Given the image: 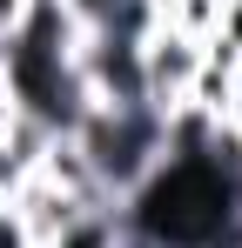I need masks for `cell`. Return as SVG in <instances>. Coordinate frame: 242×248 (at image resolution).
Instances as JSON below:
<instances>
[{
	"instance_id": "cell-4",
	"label": "cell",
	"mask_w": 242,
	"mask_h": 248,
	"mask_svg": "<svg viewBox=\"0 0 242 248\" xmlns=\"http://www.w3.org/2000/svg\"><path fill=\"white\" fill-rule=\"evenodd\" d=\"M236 7H242V0H236Z\"/></svg>"
},
{
	"instance_id": "cell-3",
	"label": "cell",
	"mask_w": 242,
	"mask_h": 248,
	"mask_svg": "<svg viewBox=\"0 0 242 248\" xmlns=\"http://www.w3.org/2000/svg\"><path fill=\"white\" fill-rule=\"evenodd\" d=\"M27 7H34V0H0V41H7V34L27 20Z\"/></svg>"
},
{
	"instance_id": "cell-1",
	"label": "cell",
	"mask_w": 242,
	"mask_h": 248,
	"mask_svg": "<svg viewBox=\"0 0 242 248\" xmlns=\"http://www.w3.org/2000/svg\"><path fill=\"white\" fill-rule=\"evenodd\" d=\"M68 141H74V155L87 161V174L101 181L108 202H135V188L168 155V114H155L148 101H94Z\"/></svg>"
},
{
	"instance_id": "cell-2",
	"label": "cell",
	"mask_w": 242,
	"mask_h": 248,
	"mask_svg": "<svg viewBox=\"0 0 242 248\" xmlns=\"http://www.w3.org/2000/svg\"><path fill=\"white\" fill-rule=\"evenodd\" d=\"M195 74H202V41L175 34V27H155V34L141 41V101H148L155 114L189 108Z\"/></svg>"
}]
</instances>
